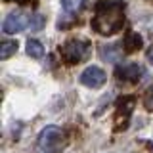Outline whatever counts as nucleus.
<instances>
[{
    "label": "nucleus",
    "instance_id": "f03ea898",
    "mask_svg": "<svg viewBox=\"0 0 153 153\" xmlns=\"http://www.w3.org/2000/svg\"><path fill=\"white\" fill-rule=\"evenodd\" d=\"M90 52H92V44L84 38H69L59 46V57L67 67L84 61L90 56Z\"/></svg>",
    "mask_w": 153,
    "mask_h": 153
},
{
    "label": "nucleus",
    "instance_id": "423d86ee",
    "mask_svg": "<svg viewBox=\"0 0 153 153\" xmlns=\"http://www.w3.org/2000/svg\"><path fill=\"white\" fill-rule=\"evenodd\" d=\"M79 80H80V84H82V86H86V88L96 90V88H102V86L105 84L107 75H105V71L102 69V67L90 65V67H86L82 73H80Z\"/></svg>",
    "mask_w": 153,
    "mask_h": 153
},
{
    "label": "nucleus",
    "instance_id": "7ed1b4c3",
    "mask_svg": "<svg viewBox=\"0 0 153 153\" xmlns=\"http://www.w3.org/2000/svg\"><path fill=\"white\" fill-rule=\"evenodd\" d=\"M136 107V98L132 94L121 96L115 103V121H113V130L115 132H123L128 128L132 119V111Z\"/></svg>",
    "mask_w": 153,
    "mask_h": 153
},
{
    "label": "nucleus",
    "instance_id": "9b49d317",
    "mask_svg": "<svg viewBox=\"0 0 153 153\" xmlns=\"http://www.w3.org/2000/svg\"><path fill=\"white\" fill-rule=\"evenodd\" d=\"M17 52V40H2L0 44V59H8Z\"/></svg>",
    "mask_w": 153,
    "mask_h": 153
},
{
    "label": "nucleus",
    "instance_id": "39448f33",
    "mask_svg": "<svg viewBox=\"0 0 153 153\" xmlns=\"http://www.w3.org/2000/svg\"><path fill=\"white\" fill-rule=\"evenodd\" d=\"M29 25H31V16L17 10V12H12L6 16V19L2 23V31L6 35H16V33H21L25 29H29Z\"/></svg>",
    "mask_w": 153,
    "mask_h": 153
},
{
    "label": "nucleus",
    "instance_id": "4468645a",
    "mask_svg": "<svg viewBox=\"0 0 153 153\" xmlns=\"http://www.w3.org/2000/svg\"><path fill=\"white\" fill-rule=\"evenodd\" d=\"M146 57H147V61H149V63L153 65V44L147 48V52H146Z\"/></svg>",
    "mask_w": 153,
    "mask_h": 153
},
{
    "label": "nucleus",
    "instance_id": "1a4fd4ad",
    "mask_svg": "<svg viewBox=\"0 0 153 153\" xmlns=\"http://www.w3.org/2000/svg\"><path fill=\"white\" fill-rule=\"evenodd\" d=\"M59 2H61V8L65 10V13H69V16H79L86 8L88 0H59Z\"/></svg>",
    "mask_w": 153,
    "mask_h": 153
},
{
    "label": "nucleus",
    "instance_id": "9d476101",
    "mask_svg": "<svg viewBox=\"0 0 153 153\" xmlns=\"http://www.w3.org/2000/svg\"><path fill=\"white\" fill-rule=\"evenodd\" d=\"M25 48H27V56L35 57V59H38V57L44 56V46H42V42L36 40V38H29Z\"/></svg>",
    "mask_w": 153,
    "mask_h": 153
},
{
    "label": "nucleus",
    "instance_id": "ddd939ff",
    "mask_svg": "<svg viewBox=\"0 0 153 153\" xmlns=\"http://www.w3.org/2000/svg\"><path fill=\"white\" fill-rule=\"evenodd\" d=\"M143 107L149 113H153V84L143 92Z\"/></svg>",
    "mask_w": 153,
    "mask_h": 153
},
{
    "label": "nucleus",
    "instance_id": "20e7f679",
    "mask_svg": "<svg viewBox=\"0 0 153 153\" xmlns=\"http://www.w3.org/2000/svg\"><path fill=\"white\" fill-rule=\"evenodd\" d=\"M61 138H63V130L56 124H50V126H44L40 130L36 138V149L38 151H50V153H56L57 151V146H59Z\"/></svg>",
    "mask_w": 153,
    "mask_h": 153
},
{
    "label": "nucleus",
    "instance_id": "f257e3e1",
    "mask_svg": "<svg viewBox=\"0 0 153 153\" xmlns=\"http://www.w3.org/2000/svg\"><path fill=\"white\" fill-rule=\"evenodd\" d=\"M124 10L126 4L121 0H98L92 13V31L100 36L117 35L124 27Z\"/></svg>",
    "mask_w": 153,
    "mask_h": 153
},
{
    "label": "nucleus",
    "instance_id": "6e6552de",
    "mask_svg": "<svg viewBox=\"0 0 153 153\" xmlns=\"http://www.w3.org/2000/svg\"><path fill=\"white\" fill-rule=\"evenodd\" d=\"M143 46V38L140 33H134V31H126V35L123 36V48L126 54H134V52L142 50Z\"/></svg>",
    "mask_w": 153,
    "mask_h": 153
},
{
    "label": "nucleus",
    "instance_id": "0eeeda50",
    "mask_svg": "<svg viewBox=\"0 0 153 153\" xmlns=\"http://www.w3.org/2000/svg\"><path fill=\"white\" fill-rule=\"evenodd\" d=\"M146 75V69L140 65V63H123V65H117L115 69V76H117L121 82H140V79Z\"/></svg>",
    "mask_w": 153,
    "mask_h": 153
},
{
    "label": "nucleus",
    "instance_id": "2eb2a0df",
    "mask_svg": "<svg viewBox=\"0 0 153 153\" xmlns=\"http://www.w3.org/2000/svg\"><path fill=\"white\" fill-rule=\"evenodd\" d=\"M6 2H16V4H29L31 0H6Z\"/></svg>",
    "mask_w": 153,
    "mask_h": 153
},
{
    "label": "nucleus",
    "instance_id": "f8f14e48",
    "mask_svg": "<svg viewBox=\"0 0 153 153\" xmlns=\"http://www.w3.org/2000/svg\"><path fill=\"white\" fill-rule=\"evenodd\" d=\"M44 23H46V17L40 16V13H35V16H31V25H29V29L31 31H40L44 27Z\"/></svg>",
    "mask_w": 153,
    "mask_h": 153
}]
</instances>
